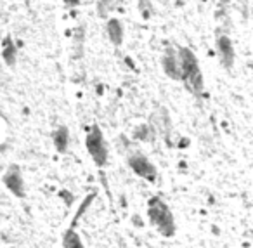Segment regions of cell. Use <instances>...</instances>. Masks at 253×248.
Returning a JSON list of instances; mask_svg holds the SVG:
<instances>
[{
    "label": "cell",
    "mask_w": 253,
    "mask_h": 248,
    "mask_svg": "<svg viewBox=\"0 0 253 248\" xmlns=\"http://www.w3.org/2000/svg\"><path fill=\"white\" fill-rule=\"evenodd\" d=\"M177 54H179V64H180V82H184L186 87L196 98H201L205 92V82L196 56L187 47H177Z\"/></svg>",
    "instance_id": "cell-1"
},
{
    "label": "cell",
    "mask_w": 253,
    "mask_h": 248,
    "mask_svg": "<svg viewBox=\"0 0 253 248\" xmlns=\"http://www.w3.org/2000/svg\"><path fill=\"white\" fill-rule=\"evenodd\" d=\"M148 215H149L151 224L160 231L162 236L172 238L173 234H175V219H173V213L162 198L153 196V198L149 199Z\"/></svg>",
    "instance_id": "cell-2"
},
{
    "label": "cell",
    "mask_w": 253,
    "mask_h": 248,
    "mask_svg": "<svg viewBox=\"0 0 253 248\" xmlns=\"http://www.w3.org/2000/svg\"><path fill=\"white\" fill-rule=\"evenodd\" d=\"M85 146L97 167H104L108 163V144L104 141V134L97 125H92V129L88 130L85 137Z\"/></svg>",
    "instance_id": "cell-3"
},
{
    "label": "cell",
    "mask_w": 253,
    "mask_h": 248,
    "mask_svg": "<svg viewBox=\"0 0 253 248\" xmlns=\"http://www.w3.org/2000/svg\"><path fill=\"white\" fill-rule=\"evenodd\" d=\"M126 161H128V167H130L139 177L146 179L148 182H156V179H158V170H156V167L144 156V154L132 153Z\"/></svg>",
    "instance_id": "cell-4"
},
{
    "label": "cell",
    "mask_w": 253,
    "mask_h": 248,
    "mask_svg": "<svg viewBox=\"0 0 253 248\" xmlns=\"http://www.w3.org/2000/svg\"><path fill=\"white\" fill-rule=\"evenodd\" d=\"M2 182L5 184V188L16 196V198H25V181H23V174L19 170L18 165H11L7 168V172L2 177Z\"/></svg>",
    "instance_id": "cell-5"
},
{
    "label": "cell",
    "mask_w": 253,
    "mask_h": 248,
    "mask_svg": "<svg viewBox=\"0 0 253 248\" xmlns=\"http://www.w3.org/2000/svg\"><path fill=\"white\" fill-rule=\"evenodd\" d=\"M217 54H218V59H220L222 66L225 70H231L234 66V47H232V42L227 35H218L217 39Z\"/></svg>",
    "instance_id": "cell-6"
},
{
    "label": "cell",
    "mask_w": 253,
    "mask_h": 248,
    "mask_svg": "<svg viewBox=\"0 0 253 248\" xmlns=\"http://www.w3.org/2000/svg\"><path fill=\"white\" fill-rule=\"evenodd\" d=\"M163 70L172 80L180 82V64H179V54H177V47H170L167 49L165 56H163Z\"/></svg>",
    "instance_id": "cell-7"
},
{
    "label": "cell",
    "mask_w": 253,
    "mask_h": 248,
    "mask_svg": "<svg viewBox=\"0 0 253 248\" xmlns=\"http://www.w3.org/2000/svg\"><path fill=\"white\" fill-rule=\"evenodd\" d=\"M108 37H109V40H111L113 46H116V47L122 46V42H123V26L116 18H111L108 21Z\"/></svg>",
    "instance_id": "cell-8"
},
{
    "label": "cell",
    "mask_w": 253,
    "mask_h": 248,
    "mask_svg": "<svg viewBox=\"0 0 253 248\" xmlns=\"http://www.w3.org/2000/svg\"><path fill=\"white\" fill-rule=\"evenodd\" d=\"M18 50H16L14 42L11 40V37H5L4 42H2V59L7 66H14L16 59H18Z\"/></svg>",
    "instance_id": "cell-9"
},
{
    "label": "cell",
    "mask_w": 253,
    "mask_h": 248,
    "mask_svg": "<svg viewBox=\"0 0 253 248\" xmlns=\"http://www.w3.org/2000/svg\"><path fill=\"white\" fill-rule=\"evenodd\" d=\"M54 144H56V149L59 153H64L68 149V144H70V132H68L66 127H59V129L54 132Z\"/></svg>",
    "instance_id": "cell-10"
},
{
    "label": "cell",
    "mask_w": 253,
    "mask_h": 248,
    "mask_svg": "<svg viewBox=\"0 0 253 248\" xmlns=\"http://www.w3.org/2000/svg\"><path fill=\"white\" fill-rule=\"evenodd\" d=\"M63 245H64V248H85L80 240V236H78L77 231H75V227H71V226H70V229L64 233Z\"/></svg>",
    "instance_id": "cell-11"
},
{
    "label": "cell",
    "mask_w": 253,
    "mask_h": 248,
    "mask_svg": "<svg viewBox=\"0 0 253 248\" xmlns=\"http://www.w3.org/2000/svg\"><path fill=\"white\" fill-rule=\"evenodd\" d=\"M139 12L144 19H149L155 14V5L151 0H139Z\"/></svg>",
    "instance_id": "cell-12"
},
{
    "label": "cell",
    "mask_w": 253,
    "mask_h": 248,
    "mask_svg": "<svg viewBox=\"0 0 253 248\" xmlns=\"http://www.w3.org/2000/svg\"><path fill=\"white\" fill-rule=\"evenodd\" d=\"M94 198H95V193H92V195H88V198H85V199H84V203H82L80 208H78L77 215H75L73 222H71V227H75V224H77V220L80 219L82 215H84V212L88 208V206H90V203H92V199H94Z\"/></svg>",
    "instance_id": "cell-13"
},
{
    "label": "cell",
    "mask_w": 253,
    "mask_h": 248,
    "mask_svg": "<svg viewBox=\"0 0 253 248\" xmlns=\"http://www.w3.org/2000/svg\"><path fill=\"white\" fill-rule=\"evenodd\" d=\"M109 5H111V2H109V0H97V11H99V16H102V18H104V16L108 14Z\"/></svg>",
    "instance_id": "cell-14"
},
{
    "label": "cell",
    "mask_w": 253,
    "mask_h": 248,
    "mask_svg": "<svg viewBox=\"0 0 253 248\" xmlns=\"http://www.w3.org/2000/svg\"><path fill=\"white\" fill-rule=\"evenodd\" d=\"M135 139H141V141H148L149 132H148V125H141L137 130H135Z\"/></svg>",
    "instance_id": "cell-15"
},
{
    "label": "cell",
    "mask_w": 253,
    "mask_h": 248,
    "mask_svg": "<svg viewBox=\"0 0 253 248\" xmlns=\"http://www.w3.org/2000/svg\"><path fill=\"white\" fill-rule=\"evenodd\" d=\"M82 0H64V4L68 5V7H77V5H80Z\"/></svg>",
    "instance_id": "cell-16"
}]
</instances>
